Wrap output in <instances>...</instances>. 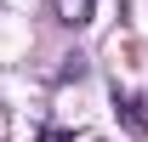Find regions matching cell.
Listing matches in <instances>:
<instances>
[{"instance_id": "obj_2", "label": "cell", "mask_w": 148, "mask_h": 142, "mask_svg": "<svg viewBox=\"0 0 148 142\" xmlns=\"http://www.w3.org/2000/svg\"><path fill=\"white\" fill-rule=\"evenodd\" d=\"M51 12H57V23H63V29H86V23H91V12H97V0H51Z\"/></svg>"}, {"instance_id": "obj_3", "label": "cell", "mask_w": 148, "mask_h": 142, "mask_svg": "<svg viewBox=\"0 0 148 142\" xmlns=\"http://www.w3.org/2000/svg\"><path fill=\"white\" fill-rule=\"evenodd\" d=\"M86 68H91V63H86L80 51H69V57H63V80H86Z\"/></svg>"}, {"instance_id": "obj_4", "label": "cell", "mask_w": 148, "mask_h": 142, "mask_svg": "<svg viewBox=\"0 0 148 142\" xmlns=\"http://www.w3.org/2000/svg\"><path fill=\"white\" fill-rule=\"evenodd\" d=\"M40 142H74V131H46Z\"/></svg>"}, {"instance_id": "obj_1", "label": "cell", "mask_w": 148, "mask_h": 142, "mask_svg": "<svg viewBox=\"0 0 148 142\" xmlns=\"http://www.w3.org/2000/svg\"><path fill=\"white\" fill-rule=\"evenodd\" d=\"M114 119H120L125 137H148V114H143L137 97H120V91H114Z\"/></svg>"}]
</instances>
